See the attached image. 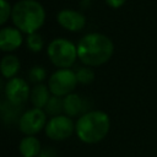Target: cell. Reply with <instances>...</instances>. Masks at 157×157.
I'll use <instances>...</instances> for the list:
<instances>
[{
	"label": "cell",
	"instance_id": "7",
	"mask_svg": "<svg viewBox=\"0 0 157 157\" xmlns=\"http://www.w3.org/2000/svg\"><path fill=\"white\" fill-rule=\"evenodd\" d=\"M44 132L52 141H64L75 132V121L66 114L52 117L47 121Z\"/></svg>",
	"mask_w": 157,
	"mask_h": 157
},
{
	"label": "cell",
	"instance_id": "15",
	"mask_svg": "<svg viewBox=\"0 0 157 157\" xmlns=\"http://www.w3.org/2000/svg\"><path fill=\"white\" fill-rule=\"evenodd\" d=\"M44 112L50 118L63 114L64 113V101H63V98L52 94V97L49 98L47 105L44 107Z\"/></svg>",
	"mask_w": 157,
	"mask_h": 157
},
{
	"label": "cell",
	"instance_id": "18",
	"mask_svg": "<svg viewBox=\"0 0 157 157\" xmlns=\"http://www.w3.org/2000/svg\"><path fill=\"white\" fill-rule=\"evenodd\" d=\"M27 77H28V81L34 85L43 83V81L47 78V70L39 65L32 66L27 72Z\"/></svg>",
	"mask_w": 157,
	"mask_h": 157
},
{
	"label": "cell",
	"instance_id": "12",
	"mask_svg": "<svg viewBox=\"0 0 157 157\" xmlns=\"http://www.w3.org/2000/svg\"><path fill=\"white\" fill-rule=\"evenodd\" d=\"M21 69V61L20 59L13 54H6L1 58L0 61V70L2 74V77L6 80L13 78L17 76L18 71Z\"/></svg>",
	"mask_w": 157,
	"mask_h": 157
},
{
	"label": "cell",
	"instance_id": "16",
	"mask_svg": "<svg viewBox=\"0 0 157 157\" xmlns=\"http://www.w3.org/2000/svg\"><path fill=\"white\" fill-rule=\"evenodd\" d=\"M25 44H26V48L32 53H38L44 48V39L38 32H34L26 36Z\"/></svg>",
	"mask_w": 157,
	"mask_h": 157
},
{
	"label": "cell",
	"instance_id": "2",
	"mask_svg": "<svg viewBox=\"0 0 157 157\" xmlns=\"http://www.w3.org/2000/svg\"><path fill=\"white\" fill-rule=\"evenodd\" d=\"M110 130V118L103 110H88L75 121V134L87 145L98 144Z\"/></svg>",
	"mask_w": 157,
	"mask_h": 157
},
{
	"label": "cell",
	"instance_id": "14",
	"mask_svg": "<svg viewBox=\"0 0 157 157\" xmlns=\"http://www.w3.org/2000/svg\"><path fill=\"white\" fill-rule=\"evenodd\" d=\"M18 150L21 157H38L42 151V145L37 136H25L20 141Z\"/></svg>",
	"mask_w": 157,
	"mask_h": 157
},
{
	"label": "cell",
	"instance_id": "3",
	"mask_svg": "<svg viewBox=\"0 0 157 157\" xmlns=\"http://www.w3.org/2000/svg\"><path fill=\"white\" fill-rule=\"evenodd\" d=\"M11 21L25 34L38 32L45 22V10L37 0H20L12 5Z\"/></svg>",
	"mask_w": 157,
	"mask_h": 157
},
{
	"label": "cell",
	"instance_id": "11",
	"mask_svg": "<svg viewBox=\"0 0 157 157\" xmlns=\"http://www.w3.org/2000/svg\"><path fill=\"white\" fill-rule=\"evenodd\" d=\"M63 101H64V114H66L70 118L81 117L86 112L91 110L87 99H85L77 93L72 92L66 97H64Z\"/></svg>",
	"mask_w": 157,
	"mask_h": 157
},
{
	"label": "cell",
	"instance_id": "13",
	"mask_svg": "<svg viewBox=\"0 0 157 157\" xmlns=\"http://www.w3.org/2000/svg\"><path fill=\"white\" fill-rule=\"evenodd\" d=\"M50 97H52V93L49 91L48 85L37 83L31 88L29 101H31V103H32V105L34 108L44 109V107L47 105V103H48Z\"/></svg>",
	"mask_w": 157,
	"mask_h": 157
},
{
	"label": "cell",
	"instance_id": "6",
	"mask_svg": "<svg viewBox=\"0 0 157 157\" xmlns=\"http://www.w3.org/2000/svg\"><path fill=\"white\" fill-rule=\"evenodd\" d=\"M48 121V115L44 112V109L34 108L25 110L21 113L18 119V129L25 136H36L39 131L45 129Z\"/></svg>",
	"mask_w": 157,
	"mask_h": 157
},
{
	"label": "cell",
	"instance_id": "5",
	"mask_svg": "<svg viewBox=\"0 0 157 157\" xmlns=\"http://www.w3.org/2000/svg\"><path fill=\"white\" fill-rule=\"evenodd\" d=\"M77 83L76 74L71 69H58L48 78V87L50 93L61 98L72 93Z\"/></svg>",
	"mask_w": 157,
	"mask_h": 157
},
{
	"label": "cell",
	"instance_id": "1",
	"mask_svg": "<svg viewBox=\"0 0 157 157\" xmlns=\"http://www.w3.org/2000/svg\"><path fill=\"white\" fill-rule=\"evenodd\" d=\"M77 59L90 67L102 66L108 63L114 53L112 39L99 32H91L80 38L76 44Z\"/></svg>",
	"mask_w": 157,
	"mask_h": 157
},
{
	"label": "cell",
	"instance_id": "8",
	"mask_svg": "<svg viewBox=\"0 0 157 157\" xmlns=\"http://www.w3.org/2000/svg\"><path fill=\"white\" fill-rule=\"evenodd\" d=\"M4 94L7 102L15 105H22L29 99L31 88L25 78L16 76L7 80L4 86Z\"/></svg>",
	"mask_w": 157,
	"mask_h": 157
},
{
	"label": "cell",
	"instance_id": "17",
	"mask_svg": "<svg viewBox=\"0 0 157 157\" xmlns=\"http://www.w3.org/2000/svg\"><path fill=\"white\" fill-rule=\"evenodd\" d=\"M76 78H77V82L80 85H91L94 78H96V75H94V71L92 67L90 66H81L78 67L76 71Z\"/></svg>",
	"mask_w": 157,
	"mask_h": 157
},
{
	"label": "cell",
	"instance_id": "9",
	"mask_svg": "<svg viewBox=\"0 0 157 157\" xmlns=\"http://www.w3.org/2000/svg\"><path fill=\"white\" fill-rule=\"evenodd\" d=\"M56 22L69 32H80L86 27V16L72 9H64L56 13Z\"/></svg>",
	"mask_w": 157,
	"mask_h": 157
},
{
	"label": "cell",
	"instance_id": "21",
	"mask_svg": "<svg viewBox=\"0 0 157 157\" xmlns=\"http://www.w3.org/2000/svg\"><path fill=\"white\" fill-rule=\"evenodd\" d=\"M104 2L112 9H120L121 6L125 5L126 0H104Z\"/></svg>",
	"mask_w": 157,
	"mask_h": 157
},
{
	"label": "cell",
	"instance_id": "4",
	"mask_svg": "<svg viewBox=\"0 0 157 157\" xmlns=\"http://www.w3.org/2000/svg\"><path fill=\"white\" fill-rule=\"evenodd\" d=\"M47 55L58 69H71L77 60V47L70 39L55 38L48 44Z\"/></svg>",
	"mask_w": 157,
	"mask_h": 157
},
{
	"label": "cell",
	"instance_id": "20",
	"mask_svg": "<svg viewBox=\"0 0 157 157\" xmlns=\"http://www.w3.org/2000/svg\"><path fill=\"white\" fill-rule=\"evenodd\" d=\"M38 157H56V151L53 147H43Z\"/></svg>",
	"mask_w": 157,
	"mask_h": 157
},
{
	"label": "cell",
	"instance_id": "19",
	"mask_svg": "<svg viewBox=\"0 0 157 157\" xmlns=\"http://www.w3.org/2000/svg\"><path fill=\"white\" fill-rule=\"evenodd\" d=\"M12 15V6L7 0H0V23L5 25Z\"/></svg>",
	"mask_w": 157,
	"mask_h": 157
},
{
	"label": "cell",
	"instance_id": "10",
	"mask_svg": "<svg viewBox=\"0 0 157 157\" xmlns=\"http://www.w3.org/2000/svg\"><path fill=\"white\" fill-rule=\"evenodd\" d=\"M23 33L15 26H4L0 29V49L11 53L18 49L23 43Z\"/></svg>",
	"mask_w": 157,
	"mask_h": 157
}]
</instances>
